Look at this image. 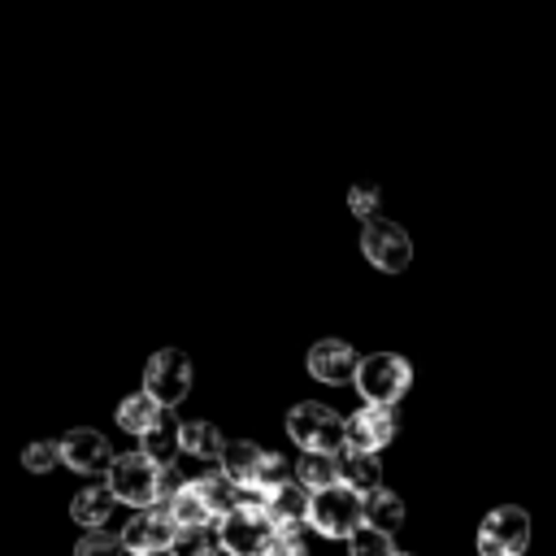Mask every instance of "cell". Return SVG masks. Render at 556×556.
Listing matches in <instances>:
<instances>
[{
  "label": "cell",
  "instance_id": "7402d4cb",
  "mask_svg": "<svg viewBox=\"0 0 556 556\" xmlns=\"http://www.w3.org/2000/svg\"><path fill=\"white\" fill-rule=\"evenodd\" d=\"M295 482L317 495V491H326V486L339 482V460L326 456V452H304V456L295 460Z\"/></svg>",
  "mask_w": 556,
  "mask_h": 556
},
{
  "label": "cell",
  "instance_id": "6da1fadb",
  "mask_svg": "<svg viewBox=\"0 0 556 556\" xmlns=\"http://www.w3.org/2000/svg\"><path fill=\"white\" fill-rule=\"evenodd\" d=\"M352 387L361 391L365 404L395 408L408 395V387H413V365L400 352H369V356H361Z\"/></svg>",
  "mask_w": 556,
  "mask_h": 556
},
{
  "label": "cell",
  "instance_id": "f1b7e54d",
  "mask_svg": "<svg viewBox=\"0 0 556 556\" xmlns=\"http://www.w3.org/2000/svg\"><path fill=\"white\" fill-rule=\"evenodd\" d=\"M348 208H352V217L374 222V217H378V208H382V191H378L374 182H356V187L348 191Z\"/></svg>",
  "mask_w": 556,
  "mask_h": 556
},
{
  "label": "cell",
  "instance_id": "d4e9b609",
  "mask_svg": "<svg viewBox=\"0 0 556 556\" xmlns=\"http://www.w3.org/2000/svg\"><path fill=\"white\" fill-rule=\"evenodd\" d=\"M291 478H295L291 460H287V456H278V452H265V456H261V469H256V478H252V491L269 495V491H278V486H282V482H291Z\"/></svg>",
  "mask_w": 556,
  "mask_h": 556
},
{
  "label": "cell",
  "instance_id": "4316f807",
  "mask_svg": "<svg viewBox=\"0 0 556 556\" xmlns=\"http://www.w3.org/2000/svg\"><path fill=\"white\" fill-rule=\"evenodd\" d=\"M22 465L30 473H48L52 465H61V439H35V443H26Z\"/></svg>",
  "mask_w": 556,
  "mask_h": 556
},
{
  "label": "cell",
  "instance_id": "8992f818",
  "mask_svg": "<svg viewBox=\"0 0 556 556\" xmlns=\"http://www.w3.org/2000/svg\"><path fill=\"white\" fill-rule=\"evenodd\" d=\"M361 252H365V261H369L378 274H400V269H408V261H413V239H408V230H404L400 222L374 217V222H365V230H361Z\"/></svg>",
  "mask_w": 556,
  "mask_h": 556
},
{
  "label": "cell",
  "instance_id": "4dcf8cb0",
  "mask_svg": "<svg viewBox=\"0 0 556 556\" xmlns=\"http://www.w3.org/2000/svg\"><path fill=\"white\" fill-rule=\"evenodd\" d=\"M395 556H413V552H395Z\"/></svg>",
  "mask_w": 556,
  "mask_h": 556
},
{
  "label": "cell",
  "instance_id": "484cf974",
  "mask_svg": "<svg viewBox=\"0 0 556 556\" xmlns=\"http://www.w3.org/2000/svg\"><path fill=\"white\" fill-rule=\"evenodd\" d=\"M122 534L113 530H83V539L74 543V556H122Z\"/></svg>",
  "mask_w": 556,
  "mask_h": 556
},
{
  "label": "cell",
  "instance_id": "9a60e30c",
  "mask_svg": "<svg viewBox=\"0 0 556 556\" xmlns=\"http://www.w3.org/2000/svg\"><path fill=\"white\" fill-rule=\"evenodd\" d=\"M139 452H143L148 460H156L161 469H169V465L182 456V421L174 417V408H165V413L156 417V426L139 439Z\"/></svg>",
  "mask_w": 556,
  "mask_h": 556
},
{
  "label": "cell",
  "instance_id": "2e32d148",
  "mask_svg": "<svg viewBox=\"0 0 556 556\" xmlns=\"http://www.w3.org/2000/svg\"><path fill=\"white\" fill-rule=\"evenodd\" d=\"M117 513V495L109 491V482H91L83 486L74 500H70V517L83 526V530H104Z\"/></svg>",
  "mask_w": 556,
  "mask_h": 556
},
{
  "label": "cell",
  "instance_id": "277c9868",
  "mask_svg": "<svg viewBox=\"0 0 556 556\" xmlns=\"http://www.w3.org/2000/svg\"><path fill=\"white\" fill-rule=\"evenodd\" d=\"M308 526L326 539H352L361 526H365V495L348 491L343 482L326 486L313 495V508H308Z\"/></svg>",
  "mask_w": 556,
  "mask_h": 556
},
{
  "label": "cell",
  "instance_id": "ba28073f",
  "mask_svg": "<svg viewBox=\"0 0 556 556\" xmlns=\"http://www.w3.org/2000/svg\"><path fill=\"white\" fill-rule=\"evenodd\" d=\"M274 521L265 517V508H235L230 517L217 521V539L230 556H265L274 543Z\"/></svg>",
  "mask_w": 556,
  "mask_h": 556
},
{
  "label": "cell",
  "instance_id": "e0dca14e",
  "mask_svg": "<svg viewBox=\"0 0 556 556\" xmlns=\"http://www.w3.org/2000/svg\"><path fill=\"white\" fill-rule=\"evenodd\" d=\"M156 508H161L178 530H182V526H208V521H213V513H208V504H204V495H200V486H195L191 478H187L165 504H156Z\"/></svg>",
  "mask_w": 556,
  "mask_h": 556
},
{
  "label": "cell",
  "instance_id": "30bf717a",
  "mask_svg": "<svg viewBox=\"0 0 556 556\" xmlns=\"http://www.w3.org/2000/svg\"><path fill=\"white\" fill-rule=\"evenodd\" d=\"M395 434H400V417H395V408L361 404V408L348 417V447H361V452H374V456H378Z\"/></svg>",
  "mask_w": 556,
  "mask_h": 556
},
{
  "label": "cell",
  "instance_id": "9c48e42d",
  "mask_svg": "<svg viewBox=\"0 0 556 556\" xmlns=\"http://www.w3.org/2000/svg\"><path fill=\"white\" fill-rule=\"evenodd\" d=\"M61 465H70V469L83 473V478H96V473H109L113 447H109V439H104L100 430L74 426V430L61 434Z\"/></svg>",
  "mask_w": 556,
  "mask_h": 556
},
{
  "label": "cell",
  "instance_id": "7c38bea8",
  "mask_svg": "<svg viewBox=\"0 0 556 556\" xmlns=\"http://www.w3.org/2000/svg\"><path fill=\"white\" fill-rule=\"evenodd\" d=\"M356 365H361V356H356V348L343 343V339H317V343L308 348V374H313L317 382H326V387L356 382Z\"/></svg>",
  "mask_w": 556,
  "mask_h": 556
},
{
  "label": "cell",
  "instance_id": "ffe728a7",
  "mask_svg": "<svg viewBox=\"0 0 556 556\" xmlns=\"http://www.w3.org/2000/svg\"><path fill=\"white\" fill-rule=\"evenodd\" d=\"M161 413H165V408H161L148 391H135V395H126V400L117 404V426H122L126 434H139V439H143V434L156 426Z\"/></svg>",
  "mask_w": 556,
  "mask_h": 556
},
{
  "label": "cell",
  "instance_id": "f546056e",
  "mask_svg": "<svg viewBox=\"0 0 556 556\" xmlns=\"http://www.w3.org/2000/svg\"><path fill=\"white\" fill-rule=\"evenodd\" d=\"M265 556H308V547H304V539H300V530H278Z\"/></svg>",
  "mask_w": 556,
  "mask_h": 556
},
{
  "label": "cell",
  "instance_id": "8fae6325",
  "mask_svg": "<svg viewBox=\"0 0 556 556\" xmlns=\"http://www.w3.org/2000/svg\"><path fill=\"white\" fill-rule=\"evenodd\" d=\"M174 534H178V526L161 508H143L122 526V547L130 556H156V552H169Z\"/></svg>",
  "mask_w": 556,
  "mask_h": 556
},
{
  "label": "cell",
  "instance_id": "4fadbf2b",
  "mask_svg": "<svg viewBox=\"0 0 556 556\" xmlns=\"http://www.w3.org/2000/svg\"><path fill=\"white\" fill-rule=\"evenodd\" d=\"M308 508H313V491H304L295 478L265 495V517L274 521V530H300V526H308Z\"/></svg>",
  "mask_w": 556,
  "mask_h": 556
},
{
  "label": "cell",
  "instance_id": "5b68a950",
  "mask_svg": "<svg viewBox=\"0 0 556 556\" xmlns=\"http://www.w3.org/2000/svg\"><path fill=\"white\" fill-rule=\"evenodd\" d=\"M191 378H195V369H191V356L182 348H156L143 365V391L161 408H178L191 391Z\"/></svg>",
  "mask_w": 556,
  "mask_h": 556
},
{
  "label": "cell",
  "instance_id": "3957f363",
  "mask_svg": "<svg viewBox=\"0 0 556 556\" xmlns=\"http://www.w3.org/2000/svg\"><path fill=\"white\" fill-rule=\"evenodd\" d=\"M287 434L304 447V452H326V456H339L348 447V417H339L334 408L317 404V400H304L287 413Z\"/></svg>",
  "mask_w": 556,
  "mask_h": 556
},
{
  "label": "cell",
  "instance_id": "7a4b0ae2",
  "mask_svg": "<svg viewBox=\"0 0 556 556\" xmlns=\"http://www.w3.org/2000/svg\"><path fill=\"white\" fill-rule=\"evenodd\" d=\"M161 478H165V469H161L156 460H148L143 452H122V456H113V465H109V473H104V482H109V491L117 495V504H130L135 513L156 508V500H161Z\"/></svg>",
  "mask_w": 556,
  "mask_h": 556
},
{
  "label": "cell",
  "instance_id": "52a82bcc",
  "mask_svg": "<svg viewBox=\"0 0 556 556\" xmlns=\"http://www.w3.org/2000/svg\"><path fill=\"white\" fill-rule=\"evenodd\" d=\"M530 543V513L517 504L491 508L478 526V552L482 556H521Z\"/></svg>",
  "mask_w": 556,
  "mask_h": 556
},
{
  "label": "cell",
  "instance_id": "5bb4252c",
  "mask_svg": "<svg viewBox=\"0 0 556 556\" xmlns=\"http://www.w3.org/2000/svg\"><path fill=\"white\" fill-rule=\"evenodd\" d=\"M339 482L356 495H374L382 491V460L374 452H361V447H343L339 456Z\"/></svg>",
  "mask_w": 556,
  "mask_h": 556
},
{
  "label": "cell",
  "instance_id": "d6986e66",
  "mask_svg": "<svg viewBox=\"0 0 556 556\" xmlns=\"http://www.w3.org/2000/svg\"><path fill=\"white\" fill-rule=\"evenodd\" d=\"M191 482L200 486V495H204V504H208L213 521L230 517V513L239 508V500H243V486H235L222 469H208V473H200V478H191Z\"/></svg>",
  "mask_w": 556,
  "mask_h": 556
},
{
  "label": "cell",
  "instance_id": "44dd1931",
  "mask_svg": "<svg viewBox=\"0 0 556 556\" xmlns=\"http://www.w3.org/2000/svg\"><path fill=\"white\" fill-rule=\"evenodd\" d=\"M222 447H226V439H222V430L213 421H187L182 426V456H191V460H222Z\"/></svg>",
  "mask_w": 556,
  "mask_h": 556
},
{
  "label": "cell",
  "instance_id": "603a6c76",
  "mask_svg": "<svg viewBox=\"0 0 556 556\" xmlns=\"http://www.w3.org/2000/svg\"><path fill=\"white\" fill-rule=\"evenodd\" d=\"M365 526H374V530H382V534H395L400 526H404V504H400V495L395 491H374V495H365Z\"/></svg>",
  "mask_w": 556,
  "mask_h": 556
},
{
  "label": "cell",
  "instance_id": "1f68e13d",
  "mask_svg": "<svg viewBox=\"0 0 556 556\" xmlns=\"http://www.w3.org/2000/svg\"><path fill=\"white\" fill-rule=\"evenodd\" d=\"M156 556H169V552H156Z\"/></svg>",
  "mask_w": 556,
  "mask_h": 556
},
{
  "label": "cell",
  "instance_id": "ac0fdd59",
  "mask_svg": "<svg viewBox=\"0 0 556 556\" xmlns=\"http://www.w3.org/2000/svg\"><path fill=\"white\" fill-rule=\"evenodd\" d=\"M261 456H265V447H256V443H248V439H235V443H226L222 447V460H217V469L235 482V486H252V478H256V469H261Z\"/></svg>",
  "mask_w": 556,
  "mask_h": 556
},
{
  "label": "cell",
  "instance_id": "83f0119b",
  "mask_svg": "<svg viewBox=\"0 0 556 556\" xmlns=\"http://www.w3.org/2000/svg\"><path fill=\"white\" fill-rule=\"evenodd\" d=\"M348 552H352V556H395L391 534H382V530H374V526H361V530L348 539Z\"/></svg>",
  "mask_w": 556,
  "mask_h": 556
},
{
  "label": "cell",
  "instance_id": "cb8c5ba5",
  "mask_svg": "<svg viewBox=\"0 0 556 556\" xmlns=\"http://www.w3.org/2000/svg\"><path fill=\"white\" fill-rule=\"evenodd\" d=\"M222 539H217V521L208 526H182L169 543V556H217Z\"/></svg>",
  "mask_w": 556,
  "mask_h": 556
}]
</instances>
